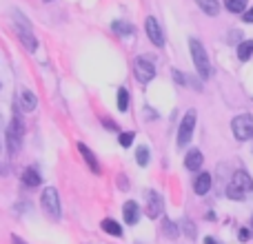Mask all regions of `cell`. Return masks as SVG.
<instances>
[{"label": "cell", "instance_id": "obj_35", "mask_svg": "<svg viewBox=\"0 0 253 244\" xmlns=\"http://www.w3.org/2000/svg\"><path fill=\"white\" fill-rule=\"evenodd\" d=\"M4 171H7V169H4V164H2V162H0V178H2V175H4Z\"/></svg>", "mask_w": 253, "mask_h": 244}, {"label": "cell", "instance_id": "obj_34", "mask_svg": "<svg viewBox=\"0 0 253 244\" xmlns=\"http://www.w3.org/2000/svg\"><path fill=\"white\" fill-rule=\"evenodd\" d=\"M11 242H13V244H27L25 240H22V238H18V236H11Z\"/></svg>", "mask_w": 253, "mask_h": 244}, {"label": "cell", "instance_id": "obj_29", "mask_svg": "<svg viewBox=\"0 0 253 244\" xmlns=\"http://www.w3.org/2000/svg\"><path fill=\"white\" fill-rule=\"evenodd\" d=\"M144 120H158V111H153L151 107H144Z\"/></svg>", "mask_w": 253, "mask_h": 244}, {"label": "cell", "instance_id": "obj_13", "mask_svg": "<svg viewBox=\"0 0 253 244\" xmlns=\"http://www.w3.org/2000/svg\"><path fill=\"white\" fill-rule=\"evenodd\" d=\"M202 162H205V156H202L200 149H191V151H187V156H184V169L187 171H200Z\"/></svg>", "mask_w": 253, "mask_h": 244}, {"label": "cell", "instance_id": "obj_6", "mask_svg": "<svg viewBox=\"0 0 253 244\" xmlns=\"http://www.w3.org/2000/svg\"><path fill=\"white\" fill-rule=\"evenodd\" d=\"M196 122H198V111L189 109L187 114L180 120V129H178V147L184 149L193 138V131H196Z\"/></svg>", "mask_w": 253, "mask_h": 244}, {"label": "cell", "instance_id": "obj_14", "mask_svg": "<svg viewBox=\"0 0 253 244\" xmlns=\"http://www.w3.org/2000/svg\"><path fill=\"white\" fill-rule=\"evenodd\" d=\"M211 184H213L211 173L202 171V173H198L196 182H193V191H196V196H207V193H209V189H211Z\"/></svg>", "mask_w": 253, "mask_h": 244}, {"label": "cell", "instance_id": "obj_22", "mask_svg": "<svg viewBox=\"0 0 253 244\" xmlns=\"http://www.w3.org/2000/svg\"><path fill=\"white\" fill-rule=\"evenodd\" d=\"M162 233H165L167 238H178L180 236V229H178V224H175L173 220L165 218V220H162Z\"/></svg>", "mask_w": 253, "mask_h": 244}, {"label": "cell", "instance_id": "obj_9", "mask_svg": "<svg viewBox=\"0 0 253 244\" xmlns=\"http://www.w3.org/2000/svg\"><path fill=\"white\" fill-rule=\"evenodd\" d=\"M144 31H147V38L151 40L153 47H158V49L165 47V42H167V40H165V31H162L160 22H158L153 16H147V20H144Z\"/></svg>", "mask_w": 253, "mask_h": 244}, {"label": "cell", "instance_id": "obj_26", "mask_svg": "<svg viewBox=\"0 0 253 244\" xmlns=\"http://www.w3.org/2000/svg\"><path fill=\"white\" fill-rule=\"evenodd\" d=\"M133 140H135L133 131H120L118 133V142H120V147H125V149H129L131 144H133Z\"/></svg>", "mask_w": 253, "mask_h": 244}, {"label": "cell", "instance_id": "obj_28", "mask_svg": "<svg viewBox=\"0 0 253 244\" xmlns=\"http://www.w3.org/2000/svg\"><path fill=\"white\" fill-rule=\"evenodd\" d=\"M100 122H102V126H105V129H109V131H118V133H120V126L116 124V122L111 120V118H102Z\"/></svg>", "mask_w": 253, "mask_h": 244}, {"label": "cell", "instance_id": "obj_7", "mask_svg": "<svg viewBox=\"0 0 253 244\" xmlns=\"http://www.w3.org/2000/svg\"><path fill=\"white\" fill-rule=\"evenodd\" d=\"M133 74H135V78H138V82H142V84H149L153 78H156V62L151 60L149 56H138L133 60Z\"/></svg>", "mask_w": 253, "mask_h": 244}, {"label": "cell", "instance_id": "obj_32", "mask_svg": "<svg viewBox=\"0 0 253 244\" xmlns=\"http://www.w3.org/2000/svg\"><path fill=\"white\" fill-rule=\"evenodd\" d=\"M242 20L249 22V25H251V22H253V7H249L245 13H242Z\"/></svg>", "mask_w": 253, "mask_h": 244}, {"label": "cell", "instance_id": "obj_24", "mask_svg": "<svg viewBox=\"0 0 253 244\" xmlns=\"http://www.w3.org/2000/svg\"><path fill=\"white\" fill-rule=\"evenodd\" d=\"M149 147L147 144H138V149H135V162H138V166H147L149 164Z\"/></svg>", "mask_w": 253, "mask_h": 244}, {"label": "cell", "instance_id": "obj_5", "mask_svg": "<svg viewBox=\"0 0 253 244\" xmlns=\"http://www.w3.org/2000/svg\"><path fill=\"white\" fill-rule=\"evenodd\" d=\"M40 206H42L44 215L51 220H60L62 218V206H60V198H58V191L53 187H47L40 196Z\"/></svg>", "mask_w": 253, "mask_h": 244}, {"label": "cell", "instance_id": "obj_37", "mask_svg": "<svg viewBox=\"0 0 253 244\" xmlns=\"http://www.w3.org/2000/svg\"><path fill=\"white\" fill-rule=\"evenodd\" d=\"M44 2H53V0H44Z\"/></svg>", "mask_w": 253, "mask_h": 244}, {"label": "cell", "instance_id": "obj_19", "mask_svg": "<svg viewBox=\"0 0 253 244\" xmlns=\"http://www.w3.org/2000/svg\"><path fill=\"white\" fill-rule=\"evenodd\" d=\"M111 31H114L116 36H120V38H129V36H133L135 27L126 20H114L111 22Z\"/></svg>", "mask_w": 253, "mask_h": 244}, {"label": "cell", "instance_id": "obj_2", "mask_svg": "<svg viewBox=\"0 0 253 244\" xmlns=\"http://www.w3.org/2000/svg\"><path fill=\"white\" fill-rule=\"evenodd\" d=\"M189 51H191V60L196 65V71L202 80H209L213 76V67H211L209 53H207L205 44L200 42L198 38H189Z\"/></svg>", "mask_w": 253, "mask_h": 244}, {"label": "cell", "instance_id": "obj_27", "mask_svg": "<svg viewBox=\"0 0 253 244\" xmlns=\"http://www.w3.org/2000/svg\"><path fill=\"white\" fill-rule=\"evenodd\" d=\"M251 236H253V231H251V229H247V227H242L240 231H238V240H240V242H249Z\"/></svg>", "mask_w": 253, "mask_h": 244}, {"label": "cell", "instance_id": "obj_18", "mask_svg": "<svg viewBox=\"0 0 253 244\" xmlns=\"http://www.w3.org/2000/svg\"><path fill=\"white\" fill-rule=\"evenodd\" d=\"M171 78H173L175 82L180 84V87H193V89H198V91H200V89H202V84L198 82L196 78H189L187 74H182V71H178V69H173V71H171Z\"/></svg>", "mask_w": 253, "mask_h": 244}, {"label": "cell", "instance_id": "obj_36", "mask_svg": "<svg viewBox=\"0 0 253 244\" xmlns=\"http://www.w3.org/2000/svg\"><path fill=\"white\" fill-rule=\"evenodd\" d=\"M251 231H253V215H251Z\"/></svg>", "mask_w": 253, "mask_h": 244}, {"label": "cell", "instance_id": "obj_17", "mask_svg": "<svg viewBox=\"0 0 253 244\" xmlns=\"http://www.w3.org/2000/svg\"><path fill=\"white\" fill-rule=\"evenodd\" d=\"M100 229L105 233H109V236H114V238H123V233H125L123 224H120L118 220H114V218H105V220H102Z\"/></svg>", "mask_w": 253, "mask_h": 244}, {"label": "cell", "instance_id": "obj_1", "mask_svg": "<svg viewBox=\"0 0 253 244\" xmlns=\"http://www.w3.org/2000/svg\"><path fill=\"white\" fill-rule=\"evenodd\" d=\"M20 105H11V120L4 131V140H7V151L9 158H16L25 142V118L20 114Z\"/></svg>", "mask_w": 253, "mask_h": 244}, {"label": "cell", "instance_id": "obj_10", "mask_svg": "<svg viewBox=\"0 0 253 244\" xmlns=\"http://www.w3.org/2000/svg\"><path fill=\"white\" fill-rule=\"evenodd\" d=\"M162 211H165V200H162V196L158 191H147V215L151 220L160 218Z\"/></svg>", "mask_w": 253, "mask_h": 244}, {"label": "cell", "instance_id": "obj_38", "mask_svg": "<svg viewBox=\"0 0 253 244\" xmlns=\"http://www.w3.org/2000/svg\"><path fill=\"white\" fill-rule=\"evenodd\" d=\"M0 89H2V82H0Z\"/></svg>", "mask_w": 253, "mask_h": 244}, {"label": "cell", "instance_id": "obj_4", "mask_svg": "<svg viewBox=\"0 0 253 244\" xmlns=\"http://www.w3.org/2000/svg\"><path fill=\"white\" fill-rule=\"evenodd\" d=\"M249 193H253V178L245 169H238L231 182L227 184V198L229 200H245Z\"/></svg>", "mask_w": 253, "mask_h": 244}, {"label": "cell", "instance_id": "obj_23", "mask_svg": "<svg viewBox=\"0 0 253 244\" xmlns=\"http://www.w3.org/2000/svg\"><path fill=\"white\" fill-rule=\"evenodd\" d=\"M116 105H118V109L123 111V114L129 109V91H126V87L118 89V93H116Z\"/></svg>", "mask_w": 253, "mask_h": 244}, {"label": "cell", "instance_id": "obj_21", "mask_svg": "<svg viewBox=\"0 0 253 244\" xmlns=\"http://www.w3.org/2000/svg\"><path fill=\"white\" fill-rule=\"evenodd\" d=\"M196 2H198V7L207 13V16L213 18V16H218L220 13V2L218 0H196Z\"/></svg>", "mask_w": 253, "mask_h": 244}, {"label": "cell", "instance_id": "obj_15", "mask_svg": "<svg viewBox=\"0 0 253 244\" xmlns=\"http://www.w3.org/2000/svg\"><path fill=\"white\" fill-rule=\"evenodd\" d=\"M22 184H25L27 189H38L40 184H42V175L38 173V169L27 166V169L22 171Z\"/></svg>", "mask_w": 253, "mask_h": 244}, {"label": "cell", "instance_id": "obj_12", "mask_svg": "<svg viewBox=\"0 0 253 244\" xmlns=\"http://www.w3.org/2000/svg\"><path fill=\"white\" fill-rule=\"evenodd\" d=\"M140 215H142V211H140V204L135 200H126L125 204H123V220H125V224H138V220H140Z\"/></svg>", "mask_w": 253, "mask_h": 244}, {"label": "cell", "instance_id": "obj_25", "mask_svg": "<svg viewBox=\"0 0 253 244\" xmlns=\"http://www.w3.org/2000/svg\"><path fill=\"white\" fill-rule=\"evenodd\" d=\"M224 7H227V11H231V13H245L247 11V0H227Z\"/></svg>", "mask_w": 253, "mask_h": 244}, {"label": "cell", "instance_id": "obj_33", "mask_svg": "<svg viewBox=\"0 0 253 244\" xmlns=\"http://www.w3.org/2000/svg\"><path fill=\"white\" fill-rule=\"evenodd\" d=\"M205 244H220V242H218V240H215V238L207 236V238H205Z\"/></svg>", "mask_w": 253, "mask_h": 244}, {"label": "cell", "instance_id": "obj_16", "mask_svg": "<svg viewBox=\"0 0 253 244\" xmlns=\"http://www.w3.org/2000/svg\"><path fill=\"white\" fill-rule=\"evenodd\" d=\"M20 109L25 111V114H31V111H36V107H38V96L36 93H31L29 89H22L20 91Z\"/></svg>", "mask_w": 253, "mask_h": 244}, {"label": "cell", "instance_id": "obj_20", "mask_svg": "<svg viewBox=\"0 0 253 244\" xmlns=\"http://www.w3.org/2000/svg\"><path fill=\"white\" fill-rule=\"evenodd\" d=\"M236 56L240 62H249L253 58V40H242L236 47Z\"/></svg>", "mask_w": 253, "mask_h": 244}, {"label": "cell", "instance_id": "obj_8", "mask_svg": "<svg viewBox=\"0 0 253 244\" xmlns=\"http://www.w3.org/2000/svg\"><path fill=\"white\" fill-rule=\"evenodd\" d=\"M231 131L236 135V140L247 142L253 138V114H240L231 120Z\"/></svg>", "mask_w": 253, "mask_h": 244}, {"label": "cell", "instance_id": "obj_3", "mask_svg": "<svg viewBox=\"0 0 253 244\" xmlns=\"http://www.w3.org/2000/svg\"><path fill=\"white\" fill-rule=\"evenodd\" d=\"M13 29H16V36L22 44H25L27 51L34 53L38 49V38L34 36V29H31V22L25 18V13L20 9H13Z\"/></svg>", "mask_w": 253, "mask_h": 244}, {"label": "cell", "instance_id": "obj_31", "mask_svg": "<svg viewBox=\"0 0 253 244\" xmlns=\"http://www.w3.org/2000/svg\"><path fill=\"white\" fill-rule=\"evenodd\" d=\"M118 187H120V191H129V180H126V175H118Z\"/></svg>", "mask_w": 253, "mask_h": 244}, {"label": "cell", "instance_id": "obj_11", "mask_svg": "<svg viewBox=\"0 0 253 244\" xmlns=\"http://www.w3.org/2000/svg\"><path fill=\"white\" fill-rule=\"evenodd\" d=\"M78 151H80V156H83V160L87 162L89 171H91L93 175H100V173H102V166H100V162H98L96 153H93L84 142H78Z\"/></svg>", "mask_w": 253, "mask_h": 244}, {"label": "cell", "instance_id": "obj_30", "mask_svg": "<svg viewBox=\"0 0 253 244\" xmlns=\"http://www.w3.org/2000/svg\"><path fill=\"white\" fill-rule=\"evenodd\" d=\"M184 233H187V236L191 238V240L196 238V227H193V222H189V220L184 222Z\"/></svg>", "mask_w": 253, "mask_h": 244}]
</instances>
